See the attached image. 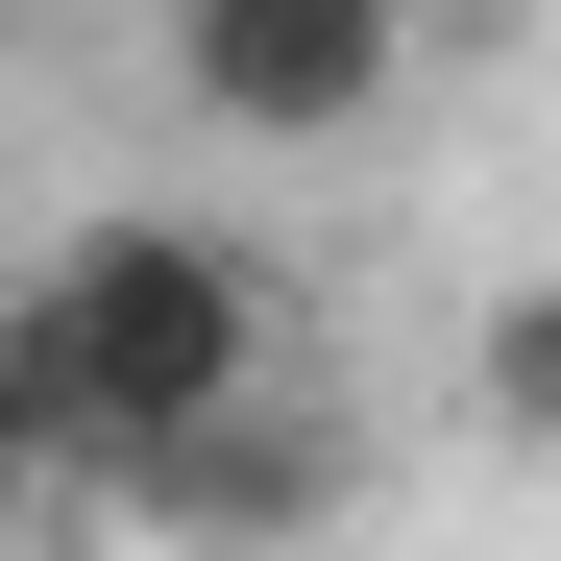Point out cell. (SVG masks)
<instances>
[{"instance_id": "6da1fadb", "label": "cell", "mask_w": 561, "mask_h": 561, "mask_svg": "<svg viewBox=\"0 0 561 561\" xmlns=\"http://www.w3.org/2000/svg\"><path fill=\"white\" fill-rule=\"evenodd\" d=\"M0 366H25V415L73 489H147L171 439H220L268 391V294L220 220H73L25 294H0Z\"/></svg>"}, {"instance_id": "7a4b0ae2", "label": "cell", "mask_w": 561, "mask_h": 561, "mask_svg": "<svg viewBox=\"0 0 561 561\" xmlns=\"http://www.w3.org/2000/svg\"><path fill=\"white\" fill-rule=\"evenodd\" d=\"M391 49H415V0H171V99L220 147H342L391 99Z\"/></svg>"}, {"instance_id": "3957f363", "label": "cell", "mask_w": 561, "mask_h": 561, "mask_svg": "<svg viewBox=\"0 0 561 561\" xmlns=\"http://www.w3.org/2000/svg\"><path fill=\"white\" fill-rule=\"evenodd\" d=\"M147 513L196 537V561H268V537H318V513H342V439H318L294 391H244L220 439H171V463H147Z\"/></svg>"}, {"instance_id": "277c9868", "label": "cell", "mask_w": 561, "mask_h": 561, "mask_svg": "<svg viewBox=\"0 0 561 561\" xmlns=\"http://www.w3.org/2000/svg\"><path fill=\"white\" fill-rule=\"evenodd\" d=\"M463 439H513V463H561V268L463 318Z\"/></svg>"}, {"instance_id": "5b68a950", "label": "cell", "mask_w": 561, "mask_h": 561, "mask_svg": "<svg viewBox=\"0 0 561 561\" xmlns=\"http://www.w3.org/2000/svg\"><path fill=\"white\" fill-rule=\"evenodd\" d=\"M49 489H73V463H49V415H25V366H0V561L49 537Z\"/></svg>"}]
</instances>
